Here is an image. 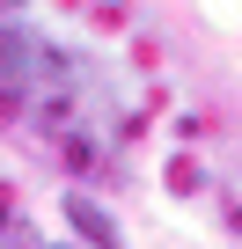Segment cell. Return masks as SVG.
Returning <instances> with one entry per match:
<instances>
[{"mask_svg": "<svg viewBox=\"0 0 242 249\" xmlns=\"http://www.w3.org/2000/svg\"><path fill=\"white\" fill-rule=\"evenodd\" d=\"M0 124L95 161L125 132V95L88 52L37 37L30 22H0Z\"/></svg>", "mask_w": 242, "mask_h": 249, "instance_id": "obj_1", "label": "cell"}, {"mask_svg": "<svg viewBox=\"0 0 242 249\" xmlns=\"http://www.w3.org/2000/svg\"><path fill=\"white\" fill-rule=\"evenodd\" d=\"M66 213H74V220H81V227H88L95 242H117V227H110V220H103L95 205H81V198H66Z\"/></svg>", "mask_w": 242, "mask_h": 249, "instance_id": "obj_2", "label": "cell"}]
</instances>
